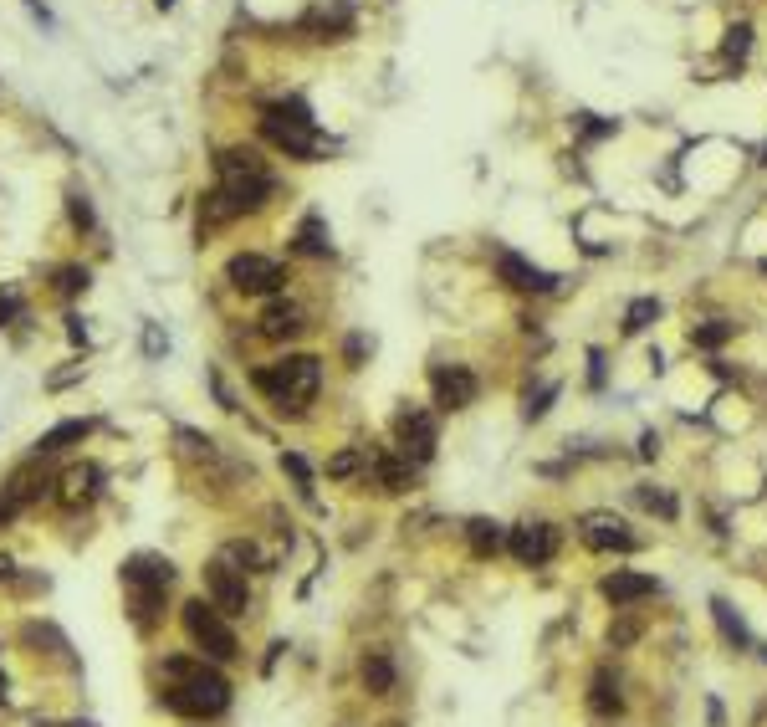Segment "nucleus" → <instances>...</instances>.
Returning <instances> with one entry per match:
<instances>
[{"label": "nucleus", "instance_id": "18", "mask_svg": "<svg viewBox=\"0 0 767 727\" xmlns=\"http://www.w3.org/2000/svg\"><path fill=\"white\" fill-rule=\"evenodd\" d=\"M98 482H103V472H98V466H72V472L62 477V492H57V502H62V507L93 502V497H98Z\"/></svg>", "mask_w": 767, "mask_h": 727}, {"label": "nucleus", "instance_id": "8", "mask_svg": "<svg viewBox=\"0 0 767 727\" xmlns=\"http://www.w3.org/2000/svg\"><path fill=\"white\" fill-rule=\"evenodd\" d=\"M507 548H512V559L527 564V569H543L558 559V528L543 523V518H532V523H517L507 528Z\"/></svg>", "mask_w": 767, "mask_h": 727}, {"label": "nucleus", "instance_id": "11", "mask_svg": "<svg viewBox=\"0 0 767 727\" xmlns=\"http://www.w3.org/2000/svg\"><path fill=\"white\" fill-rule=\"evenodd\" d=\"M394 436H399V456H410L415 466L435 456V420H430L425 410H415V405H410V410H399Z\"/></svg>", "mask_w": 767, "mask_h": 727}, {"label": "nucleus", "instance_id": "24", "mask_svg": "<svg viewBox=\"0 0 767 727\" xmlns=\"http://www.w3.org/2000/svg\"><path fill=\"white\" fill-rule=\"evenodd\" d=\"M711 615H716V625H721V635L732 640L737 651H747V625H742V615L727 605V600H711Z\"/></svg>", "mask_w": 767, "mask_h": 727}, {"label": "nucleus", "instance_id": "4", "mask_svg": "<svg viewBox=\"0 0 767 727\" xmlns=\"http://www.w3.org/2000/svg\"><path fill=\"white\" fill-rule=\"evenodd\" d=\"M123 584H128V610H133V625L139 630H154L159 610H164V594L174 584V564L159 559V553H133L123 564Z\"/></svg>", "mask_w": 767, "mask_h": 727}, {"label": "nucleus", "instance_id": "23", "mask_svg": "<svg viewBox=\"0 0 767 727\" xmlns=\"http://www.w3.org/2000/svg\"><path fill=\"white\" fill-rule=\"evenodd\" d=\"M297 251H302V256H328V251H333L323 216H307V221L297 226Z\"/></svg>", "mask_w": 767, "mask_h": 727}, {"label": "nucleus", "instance_id": "7", "mask_svg": "<svg viewBox=\"0 0 767 727\" xmlns=\"http://www.w3.org/2000/svg\"><path fill=\"white\" fill-rule=\"evenodd\" d=\"M225 282L236 292H251V297H272L287 287V267L277 256H261V251H236L231 262H225Z\"/></svg>", "mask_w": 767, "mask_h": 727}, {"label": "nucleus", "instance_id": "27", "mask_svg": "<svg viewBox=\"0 0 767 727\" xmlns=\"http://www.w3.org/2000/svg\"><path fill=\"white\" fill-rule=\"evenodd\" d=\"M282 472H292V477H297V492L312 502V466H307L297 451H287V456H282Z\"/></svg>", "mask_w": 767, "mask_h": 727}, {"label": "nucleus", "instance_id": "28", "mask_svg": "<svg viewBox=\"0 0 767 727\" xmlns=\"http://www.w3.org/2000/svg\"><path fill=\"white\" fill-rule=\"evenodd\" d=\"M721 52L742 62V57L752 52V26H732V31H727V41H721Z\"/></svg>", "mask_w": 767, "mask_h": 727}, {"label": "nucleus", "instance_id": "32", "mask_svg": "<svg viewBox=\"0 0 767 727\" xmlns=\"http://www.w3.org/2000/svg\"><path fill=\"white\" fill-rule=\"evenodd\" d=\"M635 635H640V625H635V620H619V625H609V646H614V651H624Z\"/></svg>", "mask_w": 767, "mask_h": 727}, {"label": "nucleus", "instance_id": "21", "mask_svg": "<svg viewBox=\"0 0 767 727\" xmlns=\"http://www.w3.org/2000/svg\"><path fill=\"white\" fill-rule=\"evenodd\" d=\"M589 707H594L599 717H619V712H624V692H619V681H614L609 671H599V676H594V692H589Z\"/></svg>", "mask_w": 767, "mask_h": 727}, {"label": "nucleus", "instance_id": "34", "mask_svg": "<svg viewBox=\"0 0 767 727\" xmlns=\"http://www.w3.org/2000/svg\"><path fill=\"white\" fill-rule=\"evenodd\" d=\"M583 134H589V139H604V134H614V123H594V113H583Z\"/></svg>", "mask_w": 767, "mask_h": 727}, {"label": "nucleus", "instance_id": "36", "mask_svg": "<svg viewBox=\"0 0 767 727\" xmlns=\"http://www.w3.org/2000/svg\"><path fill=\"white\" fill-rule=\"evenodd\" d=\"M16 308H21V297H16V292H11V297H0V323L16 318Z\"/></svg>", "mask_w": 767, "mask_h": 727}, {"label": "nucleus", "instance_id": "12", "mask_svg": "<svg viewBox=\"0 0 767 727\" xmlns=\"http://www.w3.org/2000/svg\"><path fill=\"white\" fill-rule=\"evenodd\" d=\"M578 533H583V543L589 548H599V553H629L635 548V533H629V523L624 518H614V512H589V518L578 523Z\"/></svg>", "mask_w": 767, "mask_h": 727}, {"label": "nucleus", "instance_id": "31", "mask_svg": "<svg viewBox=\"0 0 767 727\" xmlns=\"http://www.w3.org/2000/svg\"><path fill=\"white\" fill-rule=\"evenodd\" d=\"M67 210H72V226H93V205H87V195H67Z\"/></svg>", "mask_w": 767, "mask_h": 727}, {"label": "nucleus", "instance_id": "20", "mask_svg": "<svg viewBox=\"0 0 767 727\" xmlns=\"http://www.w3.org/2000/svg\"><path fill=\"white\" fill-rule=\"evenodd\" d=\"M466 543H471L476 559H491L496 548H507V528L491 523V518H471V523H466Z\"/></svg>", "mask_w": 767, "mask_h": 727}, {"label": "nucleus", "instance_id": "13", "mask_svg": "<svg viewBox=\"0 0 767 727\" xmlns=\"http://www.w3.org/2000/svg\"><path fill=\"white\" fill-rule=\"evenodd\" d=\"M502 282L507 287H517V292H553L558 287V277L553 272H543L537 262H527V256H517V251H502Z\"/></svg>", "mask_w": 767, "mask_h": 727}, {"label": "nucleus", "instance_id": "35", "mask_svg": "<svg viewBox=\"0 0 767 727\" xmlns=\"http://www.w3.org/2000/svg\"><path fill=\"white\" fill-rule=\"evenodd\" d=\"M553 395H558V384H548V390H543V395H537V400H527V415L537 420V415H543V410H548V400H553Z\"/></svg>", "mask_w": 767, "mask_h": 727}, {"label": "nucleus", "instance_id": "19", "mask_svg": "<svg viewBox=\"0 0 767 727\" xmlns=\"http://www.w3.org/2000/svg\"><path fill=\"white\" fill-rule=\"evenodd\" d=\"M87 436H93V420H62V425H52V431L36 441V456H57L67 446H82Z\"/></svg>", "mask_w": 767, "mask_h": 727}, {"label": "nucleus", "instance_id": "33", "mask_svg": "<svg viewBox=\"0 0 767 727\" xmlns=\"http://www.w3.org/2000/svg\"><path fill=\"white\" fill-rule=\"evenodd\" d=\"M353 472H358V451H338L328 461V477H353Z\"/></svg>", "mask_w": 767, "mask_h": 727}, {"label": "nucleus", "instance_id": "2", "mask_svg": "<svg viewBox=\"0 0 767 727\" xmlns=\"http://www.w3.org/2000/svg\"><path fill=\"white\" fill-rule=\"evenodd\" d=\"M251 379H256V390L272 400L282 415H287V410L297 415L312 395L323 390V359H318V354H287V359H277V364H261Z\"/></svg>", "mask_w": 767, "mask_h": 727}, {"label": "nucleus", "instance_id": "22", "mask_svg": "<svg viewBox=\"0 0 767 727\" xmlns=\"http://www.w3.org/2000/svg\"><path fill=\"white\" fill-rule=\"evenodd\" d=\"M307 26H312V31H323V41H328V31H348V26H353V6H348V0L318 6V11L307 16Z\"/></svg>", "mask_w": 767, "mask_h": 727}, {"label": "nucleus", "instance_id": "5", "mask_svg": "<svg viewBox=\"0 0 767 727\" xmlns=\"http://www.w3.org/2000/svg\"><path fill=\"white\" fill-rule=\"evenodd\" d=\"M261 134L272 139L282 154H292V159H312V154L323 149L318 123H312V108L302 98H282V103L266 108L261 113Z\"/></svg>", "mask_w": 767, "mask_h": 727}, {"label": "nucleus", "instance_id": "6", "mask_svg": "<svg viewBox=\"0 0 767 727\" xmlns=\"http://www.w3.org/2000/svg\"><path fill=\"white\" fill-rule=\"evenodd\" d=\"M179 620H185V635H190V646L205 656V661H215V666H231L236 656H241V640H236V630H231V620H225L205 594L200 600H190L185 610H179Z\"/></svg>", "mask_w": 767, "mask_h": 727}, {"label": "nucleus", "instance_id": "17", "mask_svg": "<svg viewBox=\"0 0 767 727\" xmlns=\"http://www.w3.org/2000/svg\"><path fill=\"white\" fill-rule=\"evenodd\" d=\"M358 681H364V692H369V697H389V692H394V681H399L389 651H364V661H358Z\"/></svg>", "mask_w": 767, "mask_h": 727}, {"label": "nucleus", "instance_id": "25", "mask_svg": "<svg viewBox=\"0 0 767 727\" xmlns=\"http://www.w3.org/2000/svg\"><path fill=\"white\" fill-rule=\"evenodd\" d=\"M655 318H660V303L655 297H640V303H629V313H624V333H645Z\"/></svg>", "mask_w": 767, "mask_h": 727}, {"label": "nucleus", "instance_id": "30", "mask_svg": "<svg viewBox=\"0 0 767 727\" xmlns=\"http://www.w3.org/2000/svg\"><path fill=\"white\" fill-rule=\"evenodd\" d=\"M82 287H87V272H82V267H62V272H57V292H62V297H77Z\"/></svg>", "mask_w": 767, "mask_h": 727}, {"label": "nucleus", "instance_id": "38", "mask_svg": "<svg viewBox=\"0 0 767 727\" xmlns=\"http://www.w3.org/2000/svg\"><path fill=\"white\" fill-rule=\"evenodd\" d=\"M0 579H11V559H0Z\"/></svg>", "mask_w": 767, "mask_h": 727}, {"label": "nucleus", "instance_id": "14", "mask_svg": "<svg viewBox=\"0 0 767 727\" xmlns=\"http://www.w3.org/2000/svg\"><path fill=\"white\" fill-rule=\"evenodd\" d=\"M364 466L374 472L379 492H404V487L415 482V461H410V456H399V451H369Z\"/></svg>", "mask_w": 767, "mask_h": 727}, {"label": "nucleus", "instance_id": "3", "mask_svg": "<svg viewBox=\"0 0 767 727\" xmlns=\"http://www.w3.org/2000/svg\"><path fill=\"white\" fill-rule=\"evenodd\" d=\"M215 190L231 200V210L236 216H246V210H256V205H266L272 200V190H277V180H272V169L261 164V154L256 149H225L220 159H215Z\"/></svg>", "mask_w": 767, "mask_h": 727}, {"label": "nucleus", "instance_id": "37", "mask_svg": "<svg viewBox=\"0 0 767 727\" xmlns=\"http://www.w3.org/2000/svg\"><path fill=\"white\" fill-rule=\"evenodd\" d=\"M144 349H149V354H159V349H164V338H159V328H149V333H144Z\"/></svg>", "mask_w": 767, "mask_h": 727}, {"label": "nucleus", "instance_id": "16", "mask_svg": "<svg viewBox=\"0 0 767 727\" xmlns=\"http://www.w3.org/2000/svg\"><path fill=\"white\" fill-rule=\"evenodd\" d=\"M599 594H604L609 605H635V600H650V594H655V579H650V574H629V569H614V574H604Z\"/></svg>", "mask_w": 767, "mask_h": 727}, {"label": "nucleus", "instance_id": "40", "mask_svg": "<svg viewBox=\"0 0 767 727\" xmlns=\"http://www.w3.org/2000/svg\"><path fill=\"white\" fill-rule=\"evenodd\" d=\"M762 267H767V262H762Z\"/></svg>", "mask_w": 767, "mask_h": 727}, {"label": "nucleus", "instance_id": "39", "mask_svg": "<svg viewBox=\"0 0 767 727\" xmlns=\"http://www.w3.org/2000/svg\"><path fill=\"white\" fill-rule=\"evenodd\" d=\"M0 702H6V676H0Z\"/></svg>", "mask_w": 767, "mask_h": 727}, {"label": "nucleus", "instance_id": "26", "mask_svg": "<svg viewBox=\"0 0 767 727\" xmlns=\"http://www.w3.org/2000/svg\"><path fill=\"white\" fill-rule=\"evenodd\" d=\"M727 338H732V323H727V318H711L706 328L691 333V344H696V349H716V344H727Z\"/></svg>", "mask_w": 767, "mask_h": 727}, {"label": "nucleus", "instance_id": "15", "mask_svg": "<svg viewBox=\"0 0 767 727\" xmlns=\"http://www.w3.org/2000/svg\"><path fill=\"white\" fill-rule=\"evenodd\" d=\"M302 328H307V313L297 303H287V297H277V303L261 313V338H272V344H287Z\"/></svg>", "mask_w": 767, "mask_h": 727}, {"label": "nucleus", "instance_id": "9", "mask_svg": "<svg viewBox=\"0 0 767 727\" xmlns=\"http://www.w3.org/2000/svg\"><path fill=\"white\" fill-rule=\"evenodd\" d=\"M205 600L225 615V620H241L251 610V589H246V574H236L231 564H210L205 569Z\"/></svg>", "mask_w": 767, "mask_h": 727}, {"label": "nucleus", "instance_id": "29", "mask_svg": "<svg viewBox=\"0 0 767 727\" xmlns=\"http://www.w3.org/2000/svg\"><path fill=\"white\" fill-rule=\"evenodd\" d=\"M640 502H645L650 512H660V518H675V497L660 492V487H640Z\"/></svg>", "mask_w": 767, "mask_h": 727}, {"label": "nucleus", "instance_id": "10", "mask_svg": "<svg viewBox=\"0 0 767 727\" xmlns=\"http://www.w3.org/2000/svg\"><path fill=\"white\" fill-rule=\"evenodd\" d=\"M430 390H435V405L440 410H466L481 395V379L466 364H435L430 369Z\"/></svg>", "mask_w": 767, "mask_h": 727}, {"label": "nucleus", "instance_id": "1", "mask_svg": "<svg viewBox=\"0 0 767 727\" xmlns=\"http://www.w3.org/2000/svg\"><path fill=\"white\" fill-rule=\"evenodd\" d=\"M164 676V692L159 702L174 712V717H220L231 707V681H225L215 666L205 661H190V656H169L159 666Z\"/></svg>", "mask_w": 767, "mask_h": 727}]
</instances>
